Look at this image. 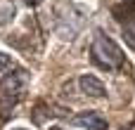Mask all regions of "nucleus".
<instances>
[{"instance_id": "obj_3", "label": "nucleus", "mask_w": 135, "mask_h": 130, "mask_svg": "<svg viewBox=\"0 0 135 130\" xmlns=\"http://www.w3.org/2000/svg\"><path fill=\"white\" fill-rule=\"evenodd\" d=\"M81 90H83L88 97H97V99L107 97V90H104L102 81L95 78V76H81Z\"/></svg>"}, {"instance_id": "obj_1", "label": "nucleus", "mask_w": 135, "mask_h": 130, "mask_svg": "<svg viewBox=\"0 0 135 130\" xmlns=\"http://www.w3.org/2000/svg\"><path fill=\"white\" fill-rule=\"evenodd\" d=\"M90 59H93L100 69L112 71V69H116V66L123 64V52H121V47H119L112 38H107L104 33H97V40H95L93 47H90Z\"/></svg>"}, {"instance_id": "obj_2", "label": "nucleus", "mask_w": 135, "mask_h": 130, "mask_svg": "<svg viewBox=\"0 0 135 130\" xmlns=\"http://www.w3.org/2000/svg\"><path fill=\"white\" fill-rule=\"evenodd\" d=\"M24 85H26V71H21V69H17V71L7 73L5 78H0V97H2L7 111L17 102V95L24 90Z\"/></svg>"}, {"instance_id": "obj_7", "label": "nucleus", "mask_w": 135, "mask_h": 130, "mask_svg": "<svg viewBox=\"0 0 135 130\" xmlns=\"http://www.w3.org/2000/svg\"><path fill=\"white\" fill-rule=\"evenodd\" d=\"M24 2H26V5H38L40 0H24Z\"/></svg>"}, {"instance_id": "obj_8", "label": "nucleus", "mask_w": 135, "mask_h": 130, "mask_svg": "<svg viewBox=\"0 0 135 130\" xmlns=\"http://www.w3.org/2000/svg\"><path fill=\"white\" fill-rule=\"evenodd\" d=\"M128 130H135V123H133V126H131V128H128Z\"/></svg>"}, {"instance_id": "obj_6", "label": "nucleus", "mask_w": 135, "mask_h": 130, "mask_svg": "<svg viewBox=\"0 0 135 130\" xmlns=\"http://www.w3.org/2000/svg\"><path fill=\"white\" fill-rule=\"evenodd\" d=\"M9 64H12V59H9V57H7L5 52H0V71H5V69H7Z\"/></svg>"}, {"instance_id": "obj_9", "label": "nucleus", "mask_w": 135, "mask_h": 130, "mask_svg": "<svg viewBox=\"0 0 135 130\" xmlns=\"http://www.w3.org/2000/svg\"><path fill=\"white\" fill-rule=\"evenodd\" d=\"M55 130H57V128H55Z\"/></svg>"}, {"instance_id": "obj_5", "label": "nucleus", "mask_w": 135, "mask_h": 130, "mask_svg": "<svg viewBox=\"0 0 135 130\" xmlns=\"http://www.w3.org/2000/svg\"><path fill=\"white\" fill-rule=\"evenodd\" d=\"M123 38H126V43L135 50V21H131V26L123 28Z\"/></svg>"}, {"instance_id": "obj_4", "label": "nucleus", "mask_w": 135, "mask_h": 130, "mask_svg": "<svg viewBox=\"0 0 135 130\" xmlns=\"http://www.w3.org/2000/svg\"><path fill=\"white\" fill-rule=\"evenodd\" d=\"M76 126H83V128H90V130H107V121L100 114H81L76 118Z\"/></svg>"}]
</instances>
